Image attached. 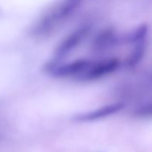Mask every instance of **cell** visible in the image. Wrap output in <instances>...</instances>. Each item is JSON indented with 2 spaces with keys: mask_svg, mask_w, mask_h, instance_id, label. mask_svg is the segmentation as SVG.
<instances>
[{
  "mask_svg": "<svg viewBox=\"0 0 152 152\" xmlns=\"http://www.w3.org/2000/svg\"><path fill=\"white\" fill-rule=\"evenodd\" d=\"M91 27L89 25H83L78 27L75 30L65 37L59 43L53 52V62H62L64 58L72 53L88 36L91 34Z\"/></svg>",
  "mask_w": 152,
  "mask_h": 152,
  "instance_id": "obj_1",
  "label": "cell"
},
{
  "mask_svg": "<svg viewBox=\"0 0 152 152\" xmlns=\"http://www.w3.org/2000/svg\"><path fill=\"white\" fill-rule=\"evenodd\" d=\"M121 65V59L117 56L104 58L96 62H92L79 78L83 82L97 81L115 73L120 69Z\"/></svg>",
  "mask_w": 152,
  "mask_h": 152,
  "instance_id": "obj_2",
  "label": "cell"
},
{
  "mask_svg": "<svg viewBox=\"0 0 152 152\" xmlns=\"http://www.w3.org/2000/svg\"><path fill=\"white\" fill-rule=\"evenodd\" d=\"M91 60L87 58H79L69 62H51L48 67L50 75L55 78L65 79L80 77L86 71Z\"/></svg>",
  "mask_w": 152,
  "mask_h": 152,
  "instance_id": "obj_3",
  "label": "cell"
},
{
  "mask_svg": "<svg viewBox=\"0 0 152 152\" xmlns=\"http://www.w3.org/2000/svg\"><path fill=\"white\" fill-rule=\"evenodd\" d=\"M123 102H113L97 108L92 111L80 113L74 117V120L77 123H91L108 118L111 116L118 114L124 108Z\"/></svg>",
  "mask_w": 152,
  "mask_h": 152,
  "instance_id": "obj_4",
  "label": "cell"
},
{
  "mask_svg": "<svg viewBox=\"0 0 152 152\" xmlns=\"http://www.w3.org/2000/svg\"><path fill=\"white\" fill-rule=\"evenodd\" d=\"M120 41L118 34L112 28L102 30L95 37L92 42V49L96 53L104 52L117 45Z\"/></svg>",
  "mask_w": 152,
  "mask_h": 152,
  "instance_id": "obj_5",
  "label": "cell"
},
{
  "mask_svg": "<svg viewBox=\"0 0 152 152\" xmlns=\"http://www.w3.org/2000/svg\"><path fill=\"white\" fill-rule=\"evenodd\" d=\"M147 50L146 41L134 45L133 49L128 56L125 65L127 68H134L137 66L143 59Z\"/></svg>",
  "mask_w": 152,
  "mask_h": 152,
  "instance_id": "obj_6",
  "label": "cell"
},
{
  "mask_svg": "<svg viewBox=\"0 0 152 152\" xmlns=\"http://www.w3.org/2000/svg\"><path fill=\"white\" fill-rule=\"evenodd\" d=\"M148 33H149V29H148V25H140L139 27L135 28L133 31H132L126 37L125 41L128 44L134 45L137 44V43L146 41Z\"/></svg>",
  "mask_w": 152,
  "mask_h": 152,
  "instance_id": "obj_7",
  "label": "cell"
},
{
  "mask_svg": "<svg viewBox=\"0 0 152 152\" xmlns=\"http://www.w3.org/2000/svg\"><path fill=\"white\" fill-rule=\"evenodd\" d=\"M133 115L139 118L152 117V100L143 102L136 107L133 111Z\"/></svg>",
  "mask_w": 152,
  "mask_h": 152,
  "instance_id": "obj_8",
  "label": "cell"
}]
</instances>
